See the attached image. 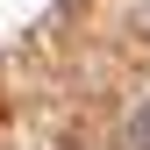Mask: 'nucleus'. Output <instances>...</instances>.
<instances>
[{
  "label": "nucleus",
  "mask_w": 150,
  "mask_h": 150,
  "mask_svg": "<svg viewBox=\"0 0 150 150\" xmlns=\"http://www.w3.org/2000/svg\"><path fill=\"white\" fill-rule=\"evenodd\" d=\"M129 150H150V100L129 115Z\"/></svg>",
  "instance_id": "f257e3e1"
}]
</instances>
